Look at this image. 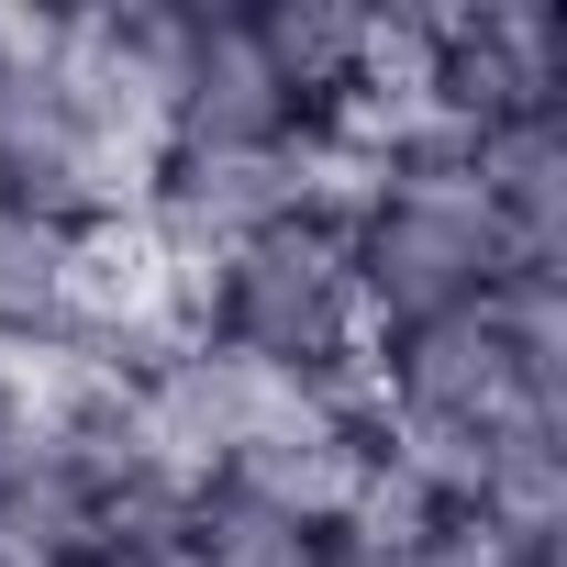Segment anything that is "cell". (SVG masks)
<instances>
[{
    "label": "cell",
    "mask_w": 567,
    "mask_h": 567,
    "mask_svg": "<svg viewBox=\"0 0 567 567\" xmlns=\"http://www.w3.org/2000/svg\"><path fill=\"white\" fill-rule=\"evenodd\" d=\"M167 334L200 346L212 368L256 379V390L346 401L357 368H368V312H357L334 189L278 200L267 223H245L234 245H212L200 267H178L167 278Z\"/></svg>",
    "instance_id": "obj_1"
},
{
    "label": "cell",
    "mask_w": 567,
    "mask_h": 567,
    "mask_svg": "<svg viewBox=\"0 0 567 567\" xmlns=\"http://www.w3.org/2000/svg\"><path fill=\"white\" fill-rule=\"evenodd\" d=\"M334 223H346L368 346L412 334V323H445V312H478L523 278L478 178H467V145H445L423 123H379L357 145V167L334 178Z\"/></svg>",
    "instance_id": "obj_2"
},
{
    "label": "cell",
    "mask_w": 567,
    "mask_h": 567,
    "mask_svg": "<svg viewBox=\"0 0 567 567\" xmlns=\"http://www.w3.org/2000/svg\"><path fill=\"white\" fill-rule=\"evenodd\" d=\"M134 156L145 134L90 79L68 23H0V223L68 256H123Z\"/></svg>",
    "instance_id": "obj_3"
},
{
    "label": "cell",
    "mask_w": 567,
    "mask_h": 567,
    "mask_svg": "<svg viewBox=\"0 0 567 567\" xmlns=\"http://www.w3.org/2000/svg\"><path fill=\"white\" fill-rule=\"evenodd\" d=\"M445 145L567 123V23L545 0H456V12H401V112Z\"/></svg>",
    "instance_id": "obj_4"
},
{
    "label": "cell",
    "mask_w": 567,
    "mask_h": 567,
    "mask_svg": "<svg viewBox=\"0 0 567 567\" xmlns=\"http://www.w3.org/2000/svg\"><path fill=\"white\" fill-rule=\"evenodd\" d=\"M178 545H189V567H357V512H301V501H267L234 478H189Z\"/></svg>",
    "instance_id": "obj_5"
},
{
    "label": "cell",
    "mask_w": 567,
    "mask_h": 567,
    "mask_svg": "<svg viewBox=\"0 0 567 567\" xmlns=\"http://www.w3.org/2000/svg\"><path fill=\"white\" fill-rule=\"evenodd\" d=\"M467 178L523 278H567V123H512L467 145Z\"/></svg>",
    "instance_id": "obj_6"
},
{
    "label": "cell",
    "mask_w": 567,
    "mask_h": 567,
    "mask_svg": "<svg viewBox=\"0 0 567 567\" xmlns=\"http://www.w3.org/2000/svg\"><path fill=\"white\" fill-rule=\"evenodd\" d=\"M189 501V489H178ZM178 501H134V512H101L90 534H68L45 567H189L178 545Z\"/></svg>",
    "instance_id": "obj_7"
},
{
    "label": "cell",
    "mask_w": 567,
    "mask_h": 567,
    "mask_svg": "<svg viewBox=\"0 0 567 567\" xmlns=\"http://www.w3.org/2000/svg\"><path fill=\"white\" fill-rule=\"evenodd\" d=\"M0 567H34V556H12V545H0Z\"/></svg>",
    "instance_id": "obj_8"
}]
</instances>
